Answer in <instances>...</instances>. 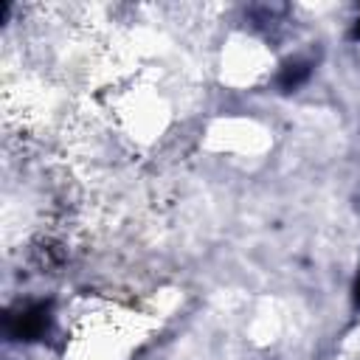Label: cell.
I'll use <instances>...</instances> for the list:
<instances>
[{"instance_id": "2", "label": "cell", "mask_w": 360, "mask_h": 360, "mask_svg": "<svg viewBox=\"0 0 360 360\" xmlns=\"http://www.w3.org/2000/svg\"><path fill=\"white\" fill-rule=\"evenodd\" d=\"M309 76V65L307 62H287L281 76H278V87L281 90H295L301 82H307Z\"/></svg>"}, {"instance_id": "3", "label": "cell", "mask_w": 360, "mask_h": 360, "mask_svg": "<svg viewBox=\"0 0 360 360\" xmlns=\"http://www.w3.org/2000/svg\"><path fill=\"white\" fill-rule=\"evenodd\" d=\"M354 301L360 304V273H357V281H354Z\"/></svg>"}, {"instance_id": "1", "label": "cell", "mask_w": 360, "mask_h": 360, "mask_svg": "<svg viewBox=\"0 0 360 360\" xmlns=\"http://www.w3.org/2000/svg\"><path fill=\"white\" fill-rule=\"evenodd\" d=\"M48 323H51V304H45V301L11 309L6 315V329L17 340H37V338H42L48 332Z\"/></svg>"}, {"instance_id": "4", "label": "cell", "mask_w": 360, "mask_h": 360, "mask_svg": "<svg viewBox=\"0 0 360 360\" xmlns=\"http://www.w3.org/2000/svg\"><path fill=\"white\" fill-rule=\"evenodd\" d=\"M352 37H354V39H360V20L354 22V28H352Z\"/></svg>"}]
</instances>
